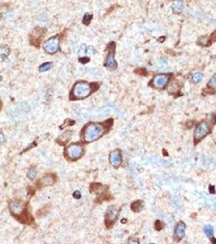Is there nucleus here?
Masks as SVG:
<instances>
[{
	"mask_svg": "<svg viewBox=\"0 0 216 244\" xmlns=\"http://www.w3.org/2000/svg\"><path fill=\"white\" fill-rule=\"evenodd\" d=\"M106 132V127L99 123L87 124L82 131L83 140L87 143H92L100 139Z\"/></svg>",
	"mask_w": 216,
	"mask_h": 244,
	"instance_id": "obj_1",
	"label": "nucleus"
},
{
	"mask_svg": "<svg viewBox=\"0 0 216 244\" xmlns=\"http://www.w3.org/2000/svg\"><path fill=\"white\" fill-rule=\"evenodd\" d=\"M93 84H89L86 81H77L71 90L70 99H83L92 94L95 89L93 88Z\"/></svg>",
	"mask_w": 216,
	"mask_h": 244,
	"instance_id": "obj_2",
	"label": "nucleus"
},
{
	"mask_svg": "<svg viewBox=\"0 0 216 244\" xmlns=\"http://www.w3.org/2000/svg\"><path fill=\"white\" fill-rule=\"evenodd\" d=\"M84 154V148L80 143H73L65 149V156L71 161H77Z\"/></svg>",
	"mask_w": 216,
	"mask_h": 244,
	"instance_id": "obj_3",
	"label": "nucleus"
},
{
	"mask_svg": "<svg viewBox=\"0 0 216 244\" xmlns=\"http://www.w3.org/2000/svg\"><path fill=\"white\" fill-rule=\"evenodd\" d=\"M46 29L42 27L37 26L32 30L29 35V43L35 47H40L42 38L46 35Z\"/></svg>",
	"mask_w": 216,
	"mask_h": 244,
	"instance_id": "obj_4",
	"label": "nucleus"
},
{
	"mask_svg": "<svg viewBox=\"0 0 216 244\" xmlns=\"http://www.w3.org/2000/svg\"><path fill=\"white\" fill-rule=\"evenodd\" d=\"M60 36L55 35L53 37H50L47 39L43 44V48L44 51L47 54L50 55H54L60 49Z\"/></svg>",
	"mask_w": 216,
	"mask_h": 244,
	"instance_id": "obj_5",
	"label": "nucleus"
},
{
	"mask_svg": "<svg viewBox=\"0 0 216 244\" xmlns=\"http://www.w3.org/2000/svg\"><path fill=\"white\" fill-rule=\"evenodd\" d=\"M115 42H110L107 46V55H106V61L104 65L110 69H115L117 67V63L115 59Z\"/></svg>",
	"mask_w": 216,
	"mask_h": 244,
	"instance_id": "obj_6",
	"label": "nucleus"
},
{
	"mask_svg": "<svg viewBox=\"0 0 216 244\" xmlns=\"http://www.w3.org/2000/svg\"><path fill=\"white\" fill-rule=\"evenodd\" d=\"M210 132V127L208 124L206 122H201L196 127L195 132H194V139L196 142H199L200 140L206 136Z\"/></svg>",
	"mask_w": 216,
	"mask_h": 244,
	"instance_id": "obj_7",
	"label": "nucleus"
},
{
	"mask_svg": "<svg viewBox=\"0 0 216 244\" xmlns=\"http://www.w3.org/2000/svg\"><path fill=\"white\" fill-rule=\"evenodd\" d=\"M170 79V75L168 74H159L154 77L152 81V85L155 88L162 89L168 85Z\"/></svg>",
	"mask_w": 216,
	"mask_h": 244,
	"instance_id": "obj_8",
	"label": "nucleus"
},
{
	"mask_svg": "<svg viewBox=\"0 0 216 244\" xmlns=\"http://www.w3.org/2000/svg\"><path fill=\"white\" fill-rule=\"evenodd\" d=\"M119 215V209L115 206H111L108 208L106 213V224L108 227L110 226L115 222Z\"/></svg>",
	"mask_w": 216,
	"mask_h": 244,
	"instance_id": "obj_9",
	"label": "nucleus"
},
{
	"mask_svg": "<svg viewBox=\"0 0 216 244\" xmlns=\"http://www.w3.org/2000/svg\"><path fill=\"white\" fill-rule=\"evenodd\" d=\"M9 207H10V211H11V213L14 214L15 216L21 215L24 212V209H25V206H24V203L20 202V201L11 202Z\"/></svg>",
	"mask_w": 216,
	"mask_h": 244,
	"instance_id": "obj_10",
	"label": "nucleus"
},
{
	"mask_svg": "<svg viewBox=\"0 0 216 244\" xmlns=\"http://www.w3.org/2000/svg\"><path fill=\"white\" fill-rule=\"evenodd\" d=\"M122 156L119 150H115L110 152V163L113 167L118 168L121 165Z\"/></svg>",
	"mask_w": 216,
	"mask_h": 244,
	"instance_id": "obj_11",
	"label": "nucleus"
},
{
	"mask_svg": "<svg viewBox=\"0 0 216 244\" xmlns=\"http://www.w3.org/2000/svg\"><path fill=\"white\" fill-rule=\"evenodd\" d=\"M186 226L183 222H179L175 229V238L177 240H181L185 236Z\"/></svg>",
	"mask_w": 216,
	"mask_h": 244,
	"instance_id": "obj_12",
	"label": "nucleus"
},
{
	"mask_svg": "<svg viewBox=\"0 0 216 244\" xmlns=\"http://www.w3.org/2000/svg\"><path fill=\"white\" fill-rule=\"evenodd\" d=\"M10 55V48L6 45V46H0V60H6Z\"/></svg>",
	"mask_w": 216,
	"mask_h": 244,
	"instance_id": "obj_13",
	"label": "nucleus"
},
{
	"mask_svg": "<svg viewBox=\"0 0 216 244\" xmlns=\"http://www.w3.org/2000/svg\"><path fill=\"white\" fill-rule=\"evenodd\" d=\"M184 8V3L182 1H177L172 5V10L175 13H181Z\"/></svg>",
	"mask_w": 216,
	"mask_h": 244,
	"instance_id": "obj_14",
	"label": "nucleus"
},
{
	"mask_svg": "<svg viewBox=\"0 0 216 244\" xmlns=\"http://www.w3.org/2000/svg\"><path fill=\"white\" fill-rule=\"evenodd\" d=\"M143 203L142 201H136L131 205V208L134 212H140L141 209L143 208Z\"/></svg>",
	"mask_w": 216,
	"mask_h": 244,
	"instance_id": "obj_15",
	"label": "nucleus"
},
{
	"mask_svg": "<svg viewBox=\"0 0 216 244\" xmlns=\"http://www.w3.org/2000/svg\"><path fill=\"white\" fill-rule=\"evenodd\" d=\"M51 68H52V63H51V62H46V63L42 64V65L39 67L38 70H39L40 73H44V72L50 70Z\"/></svg>",
	"mask_w": 216,
	"mask_h": 244,
	"instance_id": "obj_16",
	"label": "nucleus"
},
{
	"mask_svg": "<svg viewBox=\"0 0 216 244\" xmlns=\"http://www.w3.org/2000/svg\"><path fill=\"white\" fill-rule=\"evenodd\" d=\"M92 19H93L92 14L85 13L84 15V16H83V19H82V23H83L85 25H86V26H88V25H89V24L91 23Z\"/></svg>",
	"mask_w": 216,
	"mask_h": 244,
	"instance_id": "obj_17",
	"label": "nucleus"
},
{
	"mask_svg": "<svg viewBox=\"0 0 216 244\" xmlns=\"http://www.w3.org/2000/svg\"><path fill=\"white\" fill-rule=\"evenodd\" d=\"M204 231H205V233L206 234L209 238H213V235H214V229L211 225H206L205 228H204Z\"/></svg>",
	"mask_w": 216,
	"mask_h": 244,
	"instance_id": "obj_18",
	"label": "nucleus"
},
{
	"mask_svg": "<svg viewBox=\"0 0 216 244\" xmlns=\"http://www.w3.org/2000/svg\"><path fill=\"white\" fill-rule=\"evenodd\" d=\"M54 182H55V180L52 179V177L51 176L44 177V178L41 180V182H42V186L51 185V184H53Z\"/></svg>",
	"mask_w": 216,
	"mask_h": 244,
	"instance_id": "obj_19",
	"label": "nucleus"
},
{
	"mask_svg": "<svg viewBox=\"0 0 216 244\" xmlns=\"http://www.w3.org/2000/svg\"><path fill=\"white\" fill-rule=\"evenodd\" d=\"M27 176H28V178H29L30 180H34L36 178V176H37V171H36L34 169H29V171L28 172Z\"/></svg>",
	"mask_w": 216,
	"mask_h": 244,
	"instance_id": "obj_20",
	"label": "nucleus"
},
{
	"mask_svg": "<svg viewBox=\"0 0 216 244\" xmlns=\"http://www.w3.org/2000/svg\"><path fill=\"white\" fill-rule=\"evenodd\" d=\"M202 77L203 75L200 73H196L193 75V80L194 82H196V83L200 82V81H201V79H202Z\"/></svg>",
	"mask_w": 216,
	"mask_h": 244,
	"instance_id": "obj_21",
	"label": "nucleus"
},
{
	"mask_svg": "<svg viewBox=\"0 0 216 244\" xmlns=\"http://www.w3.org/2000/svg\"><path fill=\"white\" fill-rule=\"evenodd\" d=\"M208 86L210 88L216 89V74H214L213 77L210 78V80L208 82Z\"/></svg>",
	"mask_w": 216,
	"mask_h": 244,
	"instance_id": "obj_22",
	"label": "nucleus"
},
{
	"mask_svg": "<svg viewBox=\"0 0 216 244\" xmlns=\"http://www.w3.org/2000/svg\"><path fill=\"white\" fill-rule=\"evenodd\" d=\"M209 42H210V40L208 39L207 37H202L199 39L198 44L202 45V46H207V45L209 44Z\"/></svg>",
	"mask_w": 216,
	"mask_h": 244,
	"instance_id": "obj_23",
	"label": "nucleus"
},
{
	"mask_svg": "<svg viewBox=\"0 0 216 244\" xmlns=\"http://www.w3.org/2000/svg\"><path fill=\"white\" fill-rule=\"evenodd\" d=\"M95 49L92 46H89L87 47H85V53L87 55H93L94 54Z\"/></svg>",
	"mask_w": 216,
	"mask_h": 244,
	"instance_id": "obj_24",
	"label": "nucleus"
},
{
	"mask_svg": "<svg viewBox=\"0 0 216 244\" xmlns=\"http://www.w3.org/2000/svg\"><path fill=\"white\" fill-rule=\"evenodd\" d=\"M163 227V223H162L161 221H159V220H157L156 223H155V228H156V229H161Z\"/></svg>",
	"mask_w": 216,
	"mask_h": 244,
	"instance_id": "obj_25",
	"label": "nucleus"
},
{
	"mask_svg": "<svg viewBox=\"0 0 216 244\" xmlns=\"http://www.w3.org/2000/svg\"><path fill=\"white\" fill-rule=\"evenodd\" d=\"M73 197L77 199H79L81 197V192H80L79 190H76V191L73 193Z\"/></svg>",
	"mask_w": 216,
	"mask_h": 244,
	"instance_id": "obj_26",
	"label": "nucleus"
},
{
	"mask_svg": "<svg viewBox=\"0 0 216 244\" xmlns=\"http://www.w3.org/2000/svg\"><path fill=\"white\" fill-rule=\"evenodd\" d=\"M79 61L81 63V64H86L89 61V58L88 57H81L79 59Z\"/></svg>",
	"mask_w": 216,
	"mask_h": 244,
	"instance_id": "obj_27",
	"label": "nucleus"
},
{
	"mask_svg": "<svg viewBox=\"0 0 216 244\" xmlns=\"http://www.w3.org/2000/svg\"><path fill=\"white\" fill-rule=\"evenodd\" d=\"M5 141V139H4V136H3V134H2V133H0V143H3Z\"/></svg>",
	"mask_w": 216,
	"mask_h": 244,
	"instance_id": "obj_28",
	"label": "nucleus"
}]
</instances>
